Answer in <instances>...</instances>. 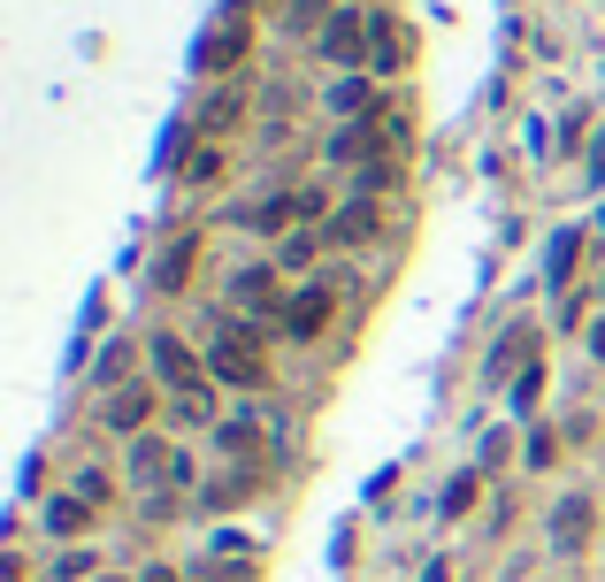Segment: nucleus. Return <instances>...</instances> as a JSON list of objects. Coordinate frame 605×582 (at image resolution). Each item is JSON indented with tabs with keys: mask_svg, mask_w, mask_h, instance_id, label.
Instances as JSON below:
<instances>
[{
	"mask_svg": "<svg viewBox=\"0 0 605 582\" xmlns=\"http://www.w3.org/2000/svg\"><path fill=\"white\" fill-rule=\"evenodd\" d=\"M207 376L261 391V384H269V360H261V345H253L246 330H223V337H215V353H207Z\"/></svg>",
	"mask_w": 605,
	"mask_h": 582,
	"instance_id": "1",
	"label": "nucleus"
},
{
	"mask_svg": "<svg viewBox=\"0 0 605 582\" xmlns=\"http://www.w3.org/2000/svg\"><path fill=\"white\" fill-rule=\"evenodd\" d=\"M368 46H376V15H329L322 23V54L329 62H368Z\"/></svg>",
	"mask_w": 605,
	"mask_h": 582,
	"instance_id": "2",
	"label": "nucleus"
},
{
	"mask_svg": "<svg viewBox=\"0 0 605 582\" xmlns=\"http://www.w3.org/2000/svg\"><path fill=\"white\" fill-rule=\"evenodd\" d=\"M277 322H284V330H292V337H314V330H322V322H329V291H322V284L292 291V299H284V306H277Z\"/></svg>",
	"mask_w": 605,
	"mask_h": 582,
	"instance_id": "3",
	"label": "nucleus"
},
{
	"mask_svg": "<svg viewBox=\"0 0 605 582\" xmlns=\"http://www.w3.org/2000/svg\"><path fill=\"white\" fill-rule=\"evenodd\" d=\"M314 238H322V246H360V238H376V207H368V200H353V207H337Z\"/></svg>",
	"mask_w": 605,
	"mask_h": 582,
	"instance_id": "4",
	"label": "nucleus"
},
{
	"mask_svg": "<svg viewBox=\"0 0 605 582\" xmlns=\"http://www.w3.org/2000/svg\"><path fill=\"white\" fill-rule=\"evenodd\" d=\"M238 54H246V23H215V31L199 39V69H207V77H215V69H230Z\"/></svg>",
	"mask_w": 605,
	"mask_h": 582,
	"instance_id": "5",
	"label": "nucleus"
},
{
	"mask_svg": "<svg viewBox=\"0 0 605 582\" xmlns=\"http://www.w3.org/2000/svg\"><path fill=\"white\" fill-rule=\"evenodd\" d=\"M407 54H414V31L391 23V15H376V46H368V62H376V69H407Z\"/></svg>",
	"mask_w": 605,
	"mask_h": 582,
	"instance_id": "6",
	"label": "nucleus"
},
{
	"mask_svg": "<svg viewBox=\"0 0 605 582\" xmlns=\"http://www.w3.org/2000/svg\"><path fill=\"white\" fill-rule=\"evenodd\" d=\"M153 368H161L176 391H184V384H199V360L184 353V337H153Z\"/></svg>",
	"mask_w": 605,
	"mask_h": 582,
	"instance_id": "7",
	"label": "nucleus"
},
{
	"mask_svg": "<svg viewBox=\"0 0 605 582\" xmlns=\"http://www.w3.org/2000/svg\"><path fill=\"white\" fill-rule=\"evenodd\" d=\"M583 537H591V498H568V506L552 514V545H560V552H583Z\"/></svg>",
	"mask_w": 605,
	"mask_h": 582,
	"instance_id": "8",
	"label": "nucleus"
},
{
	"mask_svg": "<svg viewBox=\"0 0 605 582\" xmlns=\"http://www.w3.org/2000/svg\"><path fill=\"white\" fill-rule=\"evenodd\" d=\"M306 215H322V200H314V192H284V200L261 207V230H292V223H306Z\"/></svg>",
	"mask_w": 605,
	"mask_h": 582,
	"instance_id": "9",
	"label": "nucleus"
},
{
	"mask_svg": "<svg viewBox=\"0 0 605 582\" xmlns=\"http://www.w3.org/2000/svg\"><path fill=\"white\" fill-rule=\"evenodd\" d=\"M131 467H139V475H176V483H192L184 452H169V444H139V452H131Z\"/></svg>",
	"mask_w": 605,
	"mask_h": 582,
	"instance_id": "10",
	"label": "nucleus"
},
{
	"mask_svg": "<svg viewBox=\"0 0 605 582\" xmlns=\"http://www.w3.org/2000/svg\"><path fill=\"white\" fill-rule=\"evenodd\" d=\"M529 353H537V330L521 322V330H506V345H498V360H490V376H514V368H521Z\"/></svg>",
	"mask_w": 605,
	"mask_h": 582,
	"instance_id": "11",
	"label": "nucleus"
},
{
	"mask_svg": "<svg viewBox=\"0 0 605 582\" xmlns=\"http://www.w3.org/2000/svg\"><path fill=\"white\" fill-rule=\"evenodd\" d=\"M230 299H238L246 314H261V306H277V299H269V269H246V277H230Z\"/></svg>",
	"mask_w": 605,
	"mask_h": 582,
	"instance_id": "12",
	"label": "nucleus"
},
{
	"mask_svg": "<svg viewBox=\"0 0 605 582\" xmlns=\"http://www.w3.org/2000/svg\"><path fill=\"white\" fill-rule=\"evenodd\" d=\"M575 261H583V238L568 230V238H552V261H544V277H552V284H568V277H575Z\"/></svg>",
	"mask_w": 605,
	"mask_h": 582,
	"instance_id": "13",
	"label": "nucleus"
},
{
	"mask_svg": "<svg viewBox=\"0 0 605 582\" xmlns=\"http://www.w3.org/2000/svg\"><path fill=\"white\" fill-rule=\"evenodd\" d=\"M176 422H215V399H207V376L176 391Z\"/></svg>",
	"mask_w": 605,
	"mask_h": 582,
	"instance_id": "14",
	"label": "nucleus"
},
{
	"mask_svg": "<svg viewBox=\"0 0 605 582\" xmlns=\"http://www.w3.org/2000/svg\"><path fill=\"white\" fill-rule=\"evenodd\" d=\"M147 422V391H116L108 399V430H139Z\"/></svg>",
	"mask_w": 605,
	"mask_h": 582,
	"instance_id": "15",
	"label": "nucleus"
},
{
	"mask_svg": "<svg viewBox=\"0 0 605 582\" xmlns=\"http://www.w3.org/2000/svg\"><path fill=\"white\" fill-rule=\"evenodd\" d=\"M46 521H54V529H85V521H93V498H54Z\"/></svg>",
	"mask_w": 605,
	"mask_h": 582,
	"instance_id": "16",
	"label": "nucleus"
},
{
	"mask_svg": "<svg viewBox=\"0 0 605 582\" xmlns=\"http://www.w3.org/2000/svg\"><path fill=\"white\" fill-rule=\"evenodd\" d=\"M246 491H253V475H230V483H215V491H207V506H238Z\"/></svg>",
	"mask_w": 605,
	"mask_h": 582,
	"instance_id": "17",
	"label": "nucleus"
},
{
	"mask_svg": "<svg viewBox=\"0 0 605 582\" xmlns=\"http://www.w3.org/2000/svg\"><path fill=\"white\" fill-rule=\"evenodd\" d=\"M223 444H230V452H253L261 430H253V422H223Z\"/></svg>",
	"mask_w": 605,
	"mask_h": 582,
	"instance_id": "18",
	"label": "nucleus"
},
{
	"mask_svg": "<svg viewBox=\"0 0 605 582\" xmlns=\"http://www.w3.org/2000/svg\"><path fill=\"white\" fill-rule=\"evenodd\" d=\"M467 506H475V475H460L453 491H445V514H467Z\"/></svg>",
	"mask_w": 605,
	"mask_h": 582,
	"instance_id": "19",
	"label": "nucleus"
},
{
	"mask_svg": "<svg viewBox=\"0 0 605 582\" xmlns=\"http://www.w3.org/2000/svg\"><path fill=\"white\" fill-rule=\"evenodd\" d=\"M314 246H322V238H306V230H300V238L284 246V269H306V261H314Z\"/></svg>",
	"mask_w": 605,
	"mask_h": 582,
	"instance_id": "20",
	"label": "nucleus"
},
{
	"mask_svg": "<svg viewBox=\"0 0 605 582\" xmlns=\"http://www.w3.org/2000/svg\"><path fill=\"white\" fill-rule=\"evenodd\" d=\"M199 582H253V568H238V560H223V568H207Z\"/></svg>",
	"mask_w": 605,
	"mask_h": 582,
	"instance_id": "21",
	"label": "nucleus"
},
{
	"mask_svg": "<svg viewBox=\"0 0 605 582\" xmlns=\"http://www.w3.org/2000/svg\"><path fill=\"white\" fill-rule=\"evenodd\" d=\"M591 353H598V360H605V322H598V330H591Z\"/></svg>",
	"mask_w": 605,
	"mask_h": 582,
	"instance_id": "22",
	"label": "nucleus"
},
{
	"mask_svg": "<svg viewBox=\"0 0 605 582\" xmlns=\"http://www.w3.org/2000/svg\"><path fill=\"white\" fill-rule=\"evenodd\" d=\"M139 582H176V575H169V568H147V575H139Z\"/></svg>",
	"mask_w": 605,
	"mask_h": 582,
	"instance_id": "23",
	"label": "nucleus"
}]
</instances>
